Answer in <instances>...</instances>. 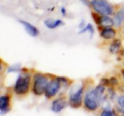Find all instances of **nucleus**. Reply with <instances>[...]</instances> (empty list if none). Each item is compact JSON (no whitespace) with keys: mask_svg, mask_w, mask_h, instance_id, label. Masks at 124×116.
<instances>
[{"mask_svg":"<svg viewBox=\"0 0 124 116\" xmlns=\"http://www.w3.org/2000/svg\"><path fill=\"white\" fill-rule=\"evenodd\" d=\"M114 26L116 27H119L121 26L122 23L124 22V6L120 8L118 11L115 14L114 17Z\"/></svg>","mask_w":124,"mask_h":116,"instance_id":"nucleus-9","label":"nucleus"},{"mask_svg":"<svg viewBox=\"0 0 124 116\" xmlns=\"http://www.w3.org/2000/svg\"><path fill=\"white\" fill-rule=\"evenodd\" d=\"M95 92L97 94V96H99L100 98H101L102 95L103 94L104 92L105 91V87L104 85H98L97 87L94 89Z\"/></svg>","mask_w":124,"mask_h":116,"instance_id":"nucleus-17","label":"nucleus"},{"mask_svg":"<svg viewBox=\"0 0 124 116\" xmlns=\"http://www.w3.org/2000/svg\"></svg>","mask_w":124,"mask_h":116,"instance_id":"nucleus-27","label":"nucleus"},{"mask_svg":"<svg viewBox=\"0 0 124 116\" xmlns=\"http://www.w3.org/2000/svg\"><path fill=\"white\" fill-rule=\"evenodd\" d=\"M67 106V101L65 98H59L54 101L52 109L54 112H59Z\"/></svg>","mask_w":124,"mask_h":116,"instance_id":"nucleus-7","label":"nucleus"},{"mask_svg":"<svg viewBox=\"0 0 124 116\" xmlns=\"http://www.w3.org/2000/svg\"><path fill=\"white\" fill-rule=\"evenodd\" d=\"M91 16L93 17L94 21L95 22L96 24L97 25H101L102 22V16L99 15L97 13H95V12H92L91 13Z\"/></svg>","mask_w":124,"mask_h":116,"instance_id":"nucleus-16","label":"nucleus"},{"mask_svg":"<svg viewBox=\"0 0 124 116\" xmlns=\"http://www.w3.org/2000/svg\"><path fill=\"white\" fill-rule=\"evenodd\" d=\"M61 13H62L63 16H65V15H66V9H65L64 7H62V8H61Z\"/></svg>","mask_w":124,"mask_h":116,"instance_id":"nucleus-25","label":"nucleus"},{"mask_svg":"<svg viewBox=\"0 0 124 116\" xmlns=\"http://www.w3.org/2000/svg\"><path fill=\"white\" fill-rule=\"evenodd\" d=\"M116 35V32L114 29L110 27H105L102 30L101 36L104 39L109 40L114 38Z\"/></svg>","mask_w":124,"mask_h":116,"instance_id":"nucleus-10","label":"nucleus"},{"mask_svg":"<svg viewBox=\"0 0 124 116\" xmlns=\"http://www.w3.org/2000/svg\"><path fill=\"white\" fill-rule=\"evenodd\" d=\"M83 94V87L71 89L70 94L69 104L73 108H78L82 104V97Z\"/></svg>","mask_w":124,"mask_h":116,"instance_id":"nucleus-5","label":"nucleus"},{"mask_svg":"<svg viewBox=\"0 0 124 116\" xmlns=\"http://www.w3.org/2000/svg\"><path fill=\"white\" fill-rule=\"evenodd\" d=\"M89 32L90 33L91 35V38L92 37L93 35L94 34V28H93V26L92 24H88L86 27H83V28L80 31H79V34H84L86 32Z\"/></svg>","mask_w":124,"mask_h":116,"instance_id":"nucleus-15","label":"nucleus"},{"mask_svg":"<svg viewBox=\"0 0 124 116\" xmlns=\"http://www.w3.org/2000/svg\"><path fill=\"white\" fill-rule=\"evenodd\" d=\"M101 116H117L116 114L111 110H104L101 114Z\"/></svg>","mask_w":124,"mask_h":116,"instance_id":"nucleus-20","label":"nucleus"},{"mask_svg":"<svg viewBox=\"0 0 124 116\" xmlns=\"http://www.w3.org/2000/svg\"><path fill=\"white\" fill-rule=\"evenodd\" d=\"M19 23L22 25H23L27 34H29L30 36H32V37H36L39 34V31L38 29L30 23L23 21V20H20Z\"/></svg>","mask_w":124,"mask_h":116,"instance_id":"nucleus-8","label":"nucleus"},{"mask_svg":"<svg viewBox=\"0 0 124 116\" xmlns=\"http://www.w3.org/2000/svg\"><path fill=\"white\" fill-rule=\"evenodd\" d=\"M44 24L46 27H48V29H55L59 26L63 25L64 23L60 19L54 20L52 19H49L46 20L44 22Z\"/></svg>","mask_w":124,"mask_h":116,"instance_id":"nucleus-12","label":"nucleus"},{"mask_svg":"<svg viewBox=\"0 0 124 116\" xmlns=\"http://www.w3.org/2000/svg\"><path fill=\"white\" fill-rule=\"evenodd\" d=\"M21 70V65L20 64H15L8 68V73L12 72H19Z\"/></svg>","mask_w":124,"mask_h":116,"instance_id":"nucleus-18","label":"nucleus"},{"mask_svg":"<svg viewBox=\"0 0 124 116\" xmlns=\"http://www.w3.org/2000/svg\"><path fill=\"white\" fill-rule=\"evenodd\" d=\"M56 78L58 79V81H59L60 83L63 84L65 85H66L68 84V79H66V78H64V77H57Z\"/></svg>","mask_w":124,"mask_h":116,"instance_id":"nucleus-22","label":"nucleus"},{"mask_svg":"<svg viewBox=\"0 0 124 116\" xmlns=\"http://www.w3.org/2000/svg\"><path fill=\"white\" fill-rule=\"evenodd\" d=\"M114 25V19L108 16H102V22L101 26H104L105 27H111Z\"/></svg>","mask_w":124,"mask_h":116,"instance_id":"nucleus-14","label":"nucleus"},{"mask_svg":"<svg viewBox=\"0 0 124 116\" xmlns=\"http://www.w3.org/2000/svg\"><path fill=\"white\" fill-rule=\"evenodd\" d=\"M118 104L119 105V106L120 107V108L122 109L123 112L124 113V95H122V96H120L118 98Z\"/></svg>","mask_w":124,"mask_h":116,"instance_id":"nucleus-19","label":"nucleus"},{"mask_svg":"<svg viewBox=\"0 0 124 116\" xmlns=\"http://www.w3.org/2000/svg\"><path fill=\"white\" fill-rule=\"evenodd\" d=\"M101 82L102 85H106V86H108L109 85H110V81H109V79H107V78H102L101 79Z\"/></svg>","mask_w":124,"mask_h":116,"instance_id":"nucleus-23","label":"nucleus"},{"mask_svg":"<svg viewBox=\"0 0 124 116\" xmlns=\"http://www.w3.org/2000/svg\"><path fill=\"white\" fill-rule=\"evenodd\" d=\"M83 4H84L85 6H87V7H91V1H89V0H79Z\"/></svg>","mask_w":124,"mask_h":116,"instance_id":"nucleus-24","label":"nucleus"},{"mask_svg":"<svg viewBox=\"0 0 124 116\" xmlns=\"http://www.w3.org/2000/svg\"><path fill=\"white\" fill-rule=\"evenodd\" d=\"M122 74L123 78H124V69H123L122 70Z\"/></svg>","mask_w":124,"mask_h":116,"instance_id":"nucleus-26","label":"nucleus"},{"mask_svg":"<svg viewBox=\"0 0 124 116\" xmlns=\"http://www.w3.org/2000/svg\"><path fill=\"white\" fill-rule=\"evenodd\" d=\"M48 84V79L44 75L36 73L34 76V84L32 88L34 93L38 96L43 94L45 93Z\"/></svg>","mask_w":124,"mask_h":116,"instance_id":"nucleus-2","label":"nucleus"},{"mask_svg":"<svg viewBox=\"0 0 124 116\" xmlns=\"http://www.w3.org/2000/svg\"><path fill=\"white\" fill-rule=\"evenodd\" d=\"M60 83L57 78L52 79L48 83L45 91V96L47 98H52L57 94L60 88Z\"/></svg>","mask_w":124,"mask_h":116,"instance_id":"nucleus-6","label":"nucleus"},{"mask_svg":"<svg viewBox=\"0 0 124 116\" xmlns=\"http://www.w3.org/2000/svg\"><path fill=\"white\" fill-rule=\"evenodd\" d=\"M29 75H19L14 86L16 93L19 95L25 94L27 93L29 89Z\"/></svg>","mask_w":124,"mask_h":116,"instance_id":"nucleus-3","label":"nucleus"},{"mask_svg":"<svg viewBox=\"0 0 124 116\" xmlns=\"http://www.w3.org/2000/svg\"><path fill=\"white\" fill-rule=\"evenodd\" d=\"M109 81H110V84L111 85H112V86H116V85H118V79L114 77H111L110 79H109Z\"/></svg>","mask_w":124,"mask_h":116,"instance_id":"nucleus-21","label":"nucleus"},{"mask_svg":"<svg viewBox=\"0 0 124 116\" xmlns=\"http://www.w3.org/2000/svg\"><path fill=\"white\" fill-rule=\"evenodd\" d=\"M91 4L96 13L102 16H110L114 13L113 6L107 0H92Z\"/></svg>","mask_w":124,"mask_h":116,"instance_id":"nucleus-1","label":"nucleus"},{"mask_svg":"<svg viewBox=\"0 0 124 116\" xmlns=\"http://www.w3.org/2000/svg\"><path fill=\"white\" fill-rule=\"evenodd\" d=\"M101 98L97 96L94 89L90 91L86 94L84 99V103L86 108L88 110L94 111L98 108Z\"/></svg>","mask_w":124,"mask_h":116,"instance_id":"nucleus-4","label":"nucleus"},{"mask_svg":"<svg viewBox=\"0 0 124 116\" xmlns=\"http://www.w3.org/2000/svg\"><path fill=\"white\" fill-rule=\"evenodd\" d=\"M9 106V99L7 96H3L0 98V110L1 114L8 112Z\"/></svg>","mask_w":124,"mask_h":116,"instance_id":"nucleus-11","label":"nucleus"},{"mask_svg":"<svg viewBox=\"0 0 124 116\" xmlns=\"http://www.w3.org/2000/svg\"><path fill=\"white\" fill-rule=\"evenodd\" d=\"M121 45L122 42L120 39H114L112 42L110 47H109V51L113 54H117L120 50Z\"/></svg>","mask_w":124,"mask_h":116,"instance_id":"nucleus-13","label":"nucleus"}]
</instances>
